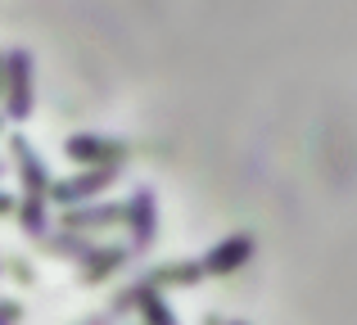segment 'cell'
I'll list each match as a JSON object with an SVG mask.
<instances>
[{"label": "cell", "mask_w": 357, "mask_h": 325, "mask_svg": "<svg viewBox=\"0 0 357 325\" xmlns=\"http://www.w3.org/2000/svg\"><path fill=\"white\" fill-rule=\"evenodd\" d=\"M5 100H9V118H18V122L32 113V59H27V50H9Z\"/></svg>", "instance_id": "1"}, {"label": "cell", "mask_w": 357, "mask_h": 325, "mask_svg": "<svg viewBox=\"0 0 357 325\" xmlns=\"http://www.w3.org/2000/svg\"><path fill=\"white\" fill-rule=\"evenodd\" d=\"M114 167H96V172H86V176H73V181H63V185H54V194H59L63 203H77V199H91L96 190H105V185H114Z\"/></svg>", "instance_id": "2"}, {"label": "cell", "mask_w": 357, "mask_h": 325, "mask_svg": "<svg viewBox=\"0 0 357 325\" xmlns=\"http://www.w3.org/2000/svg\"><path fill=\"white\" fill-rule=\"evenodd\" d=\"M127 217H131V226H136V244H149V239H154V230H158L154 194H149V190H140L136 199L127 203Z\"/></svg>", "instance_id": "3"}, {"label": "cell", "mask_w": 357, "mask_h": 325, "mask_svg": "<svg viewBox=\"0 0 357 325\" xmlns=\"http://www.w3.org/2000/svg\"><path fill=\"white\" fill-rule=\"evenodd\" d=\"M249 253H253V239L249 235H236V239H227L222 248H213V253L204 257V271H236Z\"/></svg>", "instance_id": "4"}, {"label": "cell", "mask_w": 357, "mask_h": 325, "mask_svg": "<svg viewBox=\"0 0 357 325\" xmlns=\"http://www.w3.org/2000/svg\"><path fill=\"white\" fill-rule=\"evenodd\" d=\"M14 159L23 167V181H27V199H41L45 190H50V176H45V163L32 159V150H27V141H14Z\"/></svg>", "instance_id": "5"}, {"label": "cell", "mask_w": 357, "mask_h": 325, "mask_svg": "<svg viewBox=\"0 0 357 325\" xmlns=\"http://www.w3.org/2000/svg\"><path fill=\"white\" fill-rule=\"evenodd\" d=\"M140 317H145V325H176L172 308H167L154 290H145V299H140Z\"/></svg>", "instance_id": "6"}, {"label": "cell", "mask_w": 357, "mask_h": 325, "mask_svg": "<svg viewBox=\"0 0 357 325\" xmlns=\"http://www.w3.org/2000/svg\"><path fill=\"white\" fill-rule=\"evenodd\" d=\"M9 208H14V203H9V199H5V194H0V217H5V212H9Z\"/></svg>", "instance_id": "7"}, {"label": "cell", "mask_w": 357, "mask_h": 325, "mask_svg": "<svg viewBox=\"0 0 357 325\" xmlns=\"http://www.w3.org/2000/svg\"><path fill=\"white\" fill-rule=\"evenodd\" d=\"M231 325H244V321H231Z\"/></svg>", "instance_id": "8"}]
</instances>
